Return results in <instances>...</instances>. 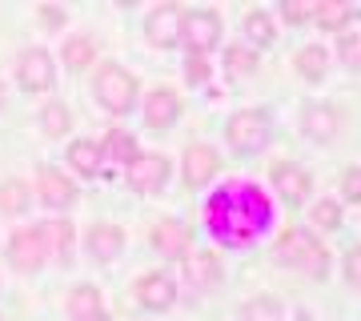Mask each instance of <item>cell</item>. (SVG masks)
I'll use <instances>...</instances> for the list:
<instances>
[{
	"mask_svg": "<svg viewBox=\"0 0 361 321\" xmlns=\"http://www.w3.org/2000/svg\"><path fill=\"white\" fill-rule=\"evenodd\" d=\"M313 20L322 25V32H345V25L353 20V8L341 4V0H322L317 13H313Z\"/></svg>",
	"mask_w": 361,
	"mask_h": 321,
	"instance_id": "ffe728a7",
	"label": "cell"
},
{
	"mask_svg": "<svg viewBox=\"0 0 361 321\" xmlns=\"http://www.w3.org/2000/svg\"><path fill=\"white\" fill-rule=\"evenodd\" d=\"M180 116V97L173 89H157L149 101H145V125L153 128V133H165V128L177 125Z\"/></svg>",
	"mask_w": 361,
	"mask_h": 321,
	"instance_id": "7c38bea8",
	"label": "cell"
},
{
	"mask_svg": "<svg viewBox=\"0 0 361 321\" xmlns=\"http://www.w3.org/2000/svg\"><path fill=\"white\" fill-rule=\"evenodd\" d=\"M337 52H341V61H345L349 68H357L361 73V28L341 32V37H337Z\"/></svg>",
	"mask_w": 361,
	"mask_h": 321,
	"instance_id": "1f68e13d",
	"label": "cell"
},
{
	"mask_svg": "<svg viewBox=\"0 0 361 321\" xmlns=\"http://www.w3.org/2000/svg\"><path fill=\"white\" fill-rule=\"evenodd\" d=\"M241 321H285V309L273 297H253L241 305Z\"/></svg>",
	"mask_w": 361,
	"mask_h": 321,
	"instance_id": "4316f807",
	"label": "cell"
},
{
	"mask_svg": "<svg viewBox=\"0 0 361 321\" xmlns=\"http://www.w3.org/2000/svg\"><path fill=\"white\" fill-rule=\"evenodd\" d=\"M185 77H189V85H205L209 80V61L205 56H197V52H189V61H185Z\"/></svg>",
	"mask_w": 361,
	"mask_h": 321,
	"instance_id": "836d02e7",
	"label": "cell"
},
{
	"mask_svg": "<svg viewBox=\"0 0 361 321\" xmlns=\"http://www.w3.org/2000/svg\"><path fill=\"white\" fill-rule=\"evenodd\" d=\"M273 257H277V265L301 269L310 277H325V269H329V253L322 249V241L310 229H285L277 237V245H273Z\"/></svg>",
	"mask_w": 361,
	"mask_h": 321,
	"instance_id": "7a4b0ae2",
	"label": "cell"
},
{
	"mask_svg": "<svg viewBox=\"0 0 361 321\" xmlns=\"http://www.w3.org/2000/svg\"><path fill=\"white\" fill-rule=\"evenodd\" d=\"M8 257H13V265H16L20 273L40 269V261L49 257V249H44V237H40V229H32V225L16 229V233H13V241H8Z\"/></svg>",
	"mask_w": 361,
	"mask_h": 321,
	"instance_id": "ba28073f",
	"label": "cell"
},
{
	"mask_svg": "<svg viewBox=\"0 0 361 321\" xmlns=\"http://www.w3.org/2000/svg\"><path fill=\"white\" fill-rule=\"evenodd\" d=\"M129 185L137 193H157L169 181V157L161 153H137V161H129Z\"/></svg>",
	"mask_w": 361,
	"mask_h": 321,
	"instance_id": "52a82bcc",
	"label": "cell"
},
{
	"mask_svg": "<svg viewBox=\"0 0 361 321\" xmlns=\"http://www.w3.org/2000/svg\"><path fill=\"white\" fill-rule=\"evenodd\" d=\"M85 245H89L92 261H116L121 257V245H125V237H121V229L116 225H109V221H101V225H92L89 237H85Z\"/></svg>",
	"mask_w": 361,
	"mask_h": 321,
	"instance_id": "9a60e30c",
	"label": "cell"
},
{
	"mask_svg": "<svg viewBox=\"0 0 361 321\" xmlns=\"http://www.w3.org/2000/svg\"><path fill=\"white\" fill-rule=\"evenodd\" d=\"M92 92H97L101 109H109L113 116H125L133 104H137V92H141V85H137V77H133V73H125L121 64H101Z\"/></svg>",
	"mask_w": 361,
	"mask_h": 321,
	"instance_id": "3957f363",
	"label": "cell"
},
{
	"mask_svg": "<svg viewBox=\"0 0 361 321\" xmlns=\"http://www.w3.org/2000/svg\"><path fill=\"white\" fill-rule=\"evenodd\" d=\"M180 40L189 44V52L205 56V52L221 40V16L209 13V8H193V13H185V20H180Z\"/></svg>",
	"mask_w": 361,
	"mask_h": 321,
	"instance_id": "5b68a950",
	"label": "cell"
},
{
	"mask_svg": "<svg viewBox=\"0 0 361 321\" xmlns=\"http://www.w3.org/2000/svg\"><path fill=\"white\" fill-rule=\"evenodd\" d=\"M225 64H229V73H237V77H249L257 68V52L245 49V44H233V49H225Z\"/></svg>",
	"mask_w": 361,
	"mask_h": 321,
	"instance_id": "f1b7e54d",
	"label": "cell"
},
{
	"mask_svg": "<svg viewBox=\"0 0 361 321\" xmlns=\"http://www.w3.org/2000/svg\"><path fill=\"white\" fill-rule=\"evenodd\" d=\"M185 277H189V285L201 289V293L217 289V281H221V257L213 253V249H201V253L185 257Z\"/></svg>",
	"mask_w": 361,
	"mask_h": 321,
	"instance_id": "4fadbf2b",
	"label": "cell"
},
{
	"mask_svg": "<svg viewBox=\"0 0 361 321\" xmlns=\"http://www.w3.org/2000/svg\"><path fill=\"white\" fill-rule=\"evenodd\" d=\"M225 141L237 149V153H257L269 145V116L261 109H241V113L229 116L225 125Z\"/></svg>",
	"mask_w": 361,
	"mask_h": 321,
	"instance_id": "277c9868",
	"label": "cell"
},
{
	"mask_svg": "<svg viewBox=\"0 0 361 321\" xmlns=\"http://www.w3.org/2000/svg\"><path fill=\"white\" fill-rule=\"evenodd\" d=\"M40 201L44 205H52V209H65V205H73V197H77V189H73V181L65 177V173H56V169H40Z\"/></svg>",
	"mask_w": 361,
	"mask_h": 321,
	"instance_id": "e0dca14e",
	"label": "cell"
},
{
	"mask_svg": "<svg viewBox=\"0 0 361 321\" xmlns=\"http://www.w3.org/2000/svg\"><path fill=\"white\" fill-rule=\"evenodd\" d=\"M52 56L44 49H25L20 52V61H16V80H20V89L28 92H49L52 89Z\"/></svg>",
	"mask_w": 361,
	"mask_h": 321,
	"instance_id": "8992f818",
	"label": "cell"
},
{
	"mask_svg": "<svg viewBox=\"0 0 361 321\" xmlns=\"http://www.w3.org/2000/svg\"><path fill=\"white\" fill-rule=\"evenodd\" d=\"M273 189L281 193V201L289 205H301L305 197H310V173L297 165H277L273 169Z\"/></svg>",
	"mask_w": 361,
	"mask_h": 321,
	"instance_id": "5bb4252c",
	"label": "cell"
},
{
	"mask_svg": "<svg viewBox=\"0 0 361 321\" xmlns=\"http://www.w3.org/2000/svg\"><path fill=\"white\" fill-rule=\"evenodd\" d=\"M245 37L253 40V44H257V49H269L273 40H277V28H273V16L269 13H249L245 16Z\"/></svg>",
	"mask_w": 361,
	"mask_h": 321,
	"instance_id": "cb8c5ba5",
	"label": "cell"
},
{
	"mask_svg": "<svg viewBox=\"0 0 361 321\" xmlns=\"http://www.w3.org/2000/svg\"><path fill=\"white\" fill-rule=\"evenodd\" d=\"M341 193H345V201H361V165L341 177Z\"/></svg>",
	"mask_w": 361,
	"mask_h": 321,
	"instance_id": "d590c367",
	"label": "cell"
},
{
	"mask_svg": "<svg viewBox=\"0 0 361 321\" xmlns=\"http://www.w3.org/2000/svg\"><path fill=\"white\" fill-rule=\"evenodd\" d=\"M61 61H65V68H89V64L97 61V44H92V37H85V32L68 37L65 49H61Z\"/></svg>",
	"mask_w": 361,
	"mask_h": 321,
	"instance_id": "44dd1931",
	"label": "cell"
},
{
	"mask_svg": "<svg viewBox=\"0 0 361 321\" xmlns=\"http://www.w3.org/2000/svg\"><path fill=\"white\" fill-rule=\"evenodd\" d=\"M0 104H4V80H0Z\"/></svg>",
	"mask_w": 361,
	"mask_h": 321,
	"instance_id": "74e56055",
	"label": "cell"
},
{
	"mask_svg": "<svg viewBox=\"0 0 361 321\" xmlns=\"http://www.w3.org/2000/svg\"><path fill=\"white\" fill-rule=\"evenodd\" d=\"M180 20H185V13H180L177 4H161V8H153L149 20H145L149 44H157V49H173V44L180 40Z\"/></svg>",
	"mask_w": 361,
	"mask_h": 321,
	"instance_id": "9c48e42d",
	"label": "cell"
},
{
	"mask_svg": "<svg viewBox=\"0 0 361 321\" xmlns=\"http://www.w3.org/2000/svg\"><path fill=\"white\" fill-rule=\"evenodd\" d=\"M310 221L317 229H341V205L337 201H317L310 209Z\"/></svg>",
	"mask_w": 361,
	"mask_h": 321,
	"instance_id": "4dcf8cb0",
	"label": "cell"
},
{
	"mask_svg": "<svg viewBox=\"0 0 361 321\" xmlns=\"http://www.w3.org/2000/svg\"><path fill=\"white\" fill-rule=\"evenodd\" d=\"M221 169V157L213 145H189L185 149V185L189 189H205L209 181L217 177Z\"/></svg>",
	"mask_w": 361,
	"mask_h": 321,
	"instance_id": "30bf717a",
	"label": "cell"
},
{
	"mask_svg": "<svg viewBox=\"0 0 361 321\" xmlns=\"http://www.w3.org/2000/svg\"><path fill=\"white\" fill-rule=\"evenodd\" d=\"M325 68H329V52L322 44H305V49L297 52V73L305 80H322Z\"/></svg>",
	"mask_w": 361,
	"mask_h": 321,
	"instance_id": "603a6c76",
	"label": "cell"
},
{
	"mask_svg": "<svg viewBox=\"0 0 361 321\" xmlns=\"http://www.w3.org/2000/svg\"><path fill=\"white\" fill-rule=\"evenodd\" d=\"M205 221H209V233H213L221 245L241 249V245L257 241L261 233H265V225L273 221V205L257 185L233 181V185H225L221 193L209 197Z\"/></svg>",
	"mask_w": 361,
	"mask_h": 321,
	"instance_id": "6da1fadb",
	"label": "cell"
},
{
	"mask_svg": "<svg viewBox=\"0 0 361 321\" xmlns=\"http://www.w3.org/2000/svg\"><path fill=\"white\" fill-rule=\"evenodd\" d=\"M32 193H28L25 181H4L0 185V213H25Z\"/></svg>",
	"mask_w": 361,
	"mask_h": 321,
	"instance_id": "484cf974",
	"label": "cell"
},
{
	"mask_svg": "<svg viewBox=\"0 0 361 321\" xmlns=\"http://www.w3.org/2000/svg\"><path fill=\"white\" fill-rule=\"evenodd\" d=\"M104 153L113 157V161H125V165H129V161H137V141H133L129 133H121V128H116V133H109V141H104L101 157Z\"/></svg>",
	"mask_w": 361,
	"mask_h": 321,
	"instance_id": "83f0119b",
	"label": "cell"
},
{
	"mask_svg": "<svg viewBox=\"0 0 361 321\" xmlns=\"http://www.w3.org/2000/svg\"><path fill=\"white\" fill-rule=\"evenodd\" d=\"M68 125H73V116H68L65 104H49V109L40 113V128H44L49 137H65Z\"/></svg>",
	"mask_w": 361,
	"mask_h": 321,
	"instance_id": "f546056e",
	"label": "cell"
},
{
	"mask_svg": "<svg viewBox=\"0 0 361 321\" xmlns=\"http://www.w3.org/2000/svg\"><path fill=\"white\" fill-rule=\"evenodd\" d=\"M337 125H341V121H337L334 104H310V109H305V116H301V128L310 133L313 141H334Z\"/></svg>",
	"mask_w": 361,
	"mask_h": 321,
	"instance_id": "ac0fdd59",
	"label": "cell"
},
{
	"mask_svg": "<svg viewBox=\"0 0 361 321\" xmlns=\"http://www.w3.org/2000/svg\"><path fill=\"white\" fill-rule=\"evenodd\" d=\"M40 237H44L49 257H56L61 265L73 261V225H68V221H44V225H40Z\"/></svg>",
	"mask_w": 361,
	"mask_h": 321,
	"instance_id": "d6986e66",
	"label": "cell"
},
{
	"mask_svg": "<svg viewBox=\"0 0 361 321\" xmlns=\"http://www.w3.org/2000/svg\"><path fill=\"white\" fill-rule=\"evenodd\" d=\"M345 281L361 293V245H353V249L345 253Z\"/></svg>",
	"mask_w": 361,
	"mask_h": 321,
	"instance_id": "e575fe53",
	"label": "cell"
},
{
	"mask_svg": "<svg viewBox=\"0 0 361 321\" xmlns=\"http://www.w3.org/2000/svg\"><path fill=\"white\" fill-rule=\"evenodd\" d=\"M77 321H109V313L101 309V313H89V317H77Z\"/></svg>",
	"mask_w": 361,
	"mask_h": 321,
	"instance_id": "8d00e7d4",
	"label": "cell"
},
{
	"mask_svg": "<svg viewBox=\"0 0 361 321\" xmlns=\"http://www.w3.org/2000/svg\"><path fill=\"white\" fill-rule=\"evenodd\" d=\"M133 293H137V301H141L145 309H169L177 301V285H173V277H165V273H141Z\"/></svg>",
	"mask_w": 361,
	"mask_h": 321,
	"instance_id": "8fae6325",
	"label": "cell"
},
{
	"mask_svg": "<svg viewBox=\"0 0 361 321\" xmlns=\"http://www.w3.org/2000/svg\"><path fill=\"white\" fill-rule=\"evenodd\" d=\"M68 313H73V317L101 313V289H97V285H77V289L68 293Z\"/></svg>",
	"mask_w": 361,
	"mask_h": 321,
	"instance_id": "d4e9b609",
	"label": "cell"
},
{
	"mask_svg": "<svg viewBox=\"0 0 361 321\" xmlns=\"http://www.w3.org/2000/svg\"><path fill=\"white\" fill-rule=\"evenodd\" d=\"M68 161H73V169H77L80 177H97V169H101V149L92 141H73L68 145Z\"/></svg>",
	"mask_w": 361,
	"mask_h": 321,
	"instance_id": "7402d4cb",
	"label": "cell"
},
{
	"mask_svg": "<svg viewBox=\"0 0 361 321\" xmlns=\"http://www.w3.org/2000/svg\"><path fill=\"white\" fill-rule=\"evenodd\" d=\"M153 245L165 257H185L189 253V225H180V221H173V217L157 221L153 225Z\"/></svg>",
	"mask_w": 361,
	"mask_h": 321,
	"instance_id": "2e32d148",
	"label": "cell"
},
{
	"mask_svg": "<svg viewBox=\"0 0 361 321\" xmlns=\"http://www.w3.org/2000/svg\"><path fill=\"white\" fill-rule=\"evenodd\" d=\"M0 321H4V317H0Z\"/></svg>",
	"mask_w": 361,
	"mask_h": 321,
	"instance_id": "f35d334b",
	"label": "cell"
},
{
	"mask_svg": "<svg viewBox=\"0 0 361 321\" xmlns=\"http://www.w3.org/2000/svg\"><path fill=\"white\" fill-rule=\"evenodd\" d=\"M313 13H317V4H310V0H285V4H281V16L289 20V25L313 20Z\"/></svg>",
	"mask_w": 361,
	"mask_h": 321,
	"instance_id": "d6a6232c",
	"label": "cell"
}]
</instances>
